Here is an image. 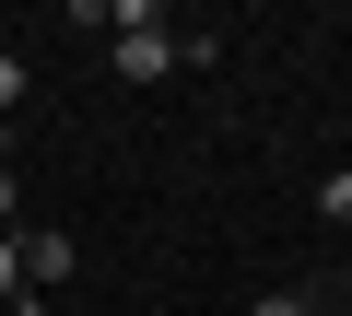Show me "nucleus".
<instances>
[{
	"label": "nucleus",
	"instance_id": "39448f33",
	"mask_svg": "<svg viewBox=\"0 0 352 316\" xmlns=\"http://www.w3.org/2000/svg\"><path fill=\"white\" fill-rule=\"evenodd\" d=\"M317 211H329V223H352V176H329V188H317Z\"/></svg>",
	"mask_w": 352,
	"mask_h": 316
},
{
	"label": "nucleus",
	"instance_id": "1a4fd4ad",
	"mask_svg": "<svg viewBox=\"0 0 352 316\" xmlns=\"http://www.w3.org/2000/svg\"><path fill=\"white\" fill-rule=\"evenodd\" d=\"M340 304H352V281H340Z\"/></svg>",
	"mask_w": 352,
	"mask_h": 316
},
{
	"label": "nucleus",
	"instance_id": "6e6552de",
	"mask_svg": "<svg viewBox=\"0 0 352 316\" xmlns=\"http://www.w3.org/2000/svg\"><path fill=\"white\" fill-rule=\"evenodd\" d=\"M0 316H47V304H36V293H24V304H0Z\"/></svg>",
	"mask_w": 352,
	"mask_h": 316
},
{
	"label": "nucleus",
	"instance_id": "20e7f679",
	"mask_svg": "<svg viewBox=\"0 0 352 316\" xmlns=\"http://www.w3.org/2000/svg\"><path fill=\"white\" fill-rule=\"evenodd\" d=\"M12 293H24V246L0 234V304H12Z\"/></svg>",
	"mask_w": 352,
	"mask_h": 316
},
{
	"label": "nucleus",
	"instance_id": "7ed1b4c3",
	"mask_svg": "<svg viewBox=\"0 0 352 316\" xmlns=\"http://www.w3.org/2000/svg\"><path fill=\"white\" fill-rule=\"evenodd\" d=\"M12 106H24V59L0 47V117H12Z\"/></svg>",
	"mask_w": 352,
	"mask_h": 316
},
{
	"label": "nucleus",
	"instance_id": "0eeeda50",
	"mask_svg": "<svg viewBox=\"0 0 352 316\" xmlns=\"http://www.w3.org/2000/svg\"><path fill=\"white\" fill-rule=\"evenodd\" d=\"M0 234H12V165H0Z\"/></svg>",
	"mask_w": 352,
	"mask_h": 316
},
{
	"label": "nucleus",
	"instance_id": "f03ea898",
	"mask_svg": "<svg viewBox=\"0 0 352 316\" xmlns=\"http://www.w3.org/2000/svg\"><path fill=\"white\" fill-rule=\"evenodd\" d=\"M12 246H24V293H47V281H71V258H82L71 234H12Z\"/></svg>",
	"mask_w": 352,
	"mask_h": 316
},
{
	"label": "nucleus",
	"instance_id": "f257e3e1",
	"mask_svg": "<svg viewBox=\"0 0 352 316\" xmlns=\"http://www.w3.org/2000/svg\"><path fill=\"white\" fill-rule=\"evenodd\" d=\"M118 71L129 82H164L176 71V24L153 12V0H118Z\"/></svg>",
	"mask_w": 352,
	"mask_h": 316
},
{
	"label": "nucleus",
	"instance_id": "423d86ee",
	"mask_svg": "<svg viewBox=\"0 0 352 316\" xmlns=\"http://www.w3.org/2000/svg\"><path fill=\"white\" fill-rule=\"evenodd\" d=\"M247 316H305V293H258V304H247Z\"/></svg>",
	"mask_w": 352,
	"mask_h": 316
}]
</instances>
